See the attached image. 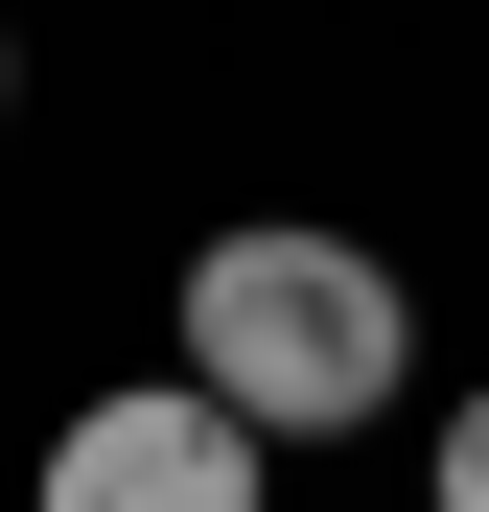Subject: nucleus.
I'll return each mask as SVG.
<instances>
[{
    "label": "nucleus",
    "mask_w": 489,
    "mask_h": 512,
    "mask_svg": "<svg viewBox=\"0 0 489 512\" xmlns=\"http://www.w3.org/2000/svg\"><path fill=\"white\" fill-rule=\"evenodd\" d=\"M0 117H24V47H0Z\"/></svg>",
    "instance_id": "obj_4"
},
{
    "label": "nucleus",
    "mask_w": 489,
    "mask_h": 512,
    "mask_svg": "<svg viewBox=\"0 0 489 512\" xmlns=\"http://www.w3.org/2000/svg\"><path fill=\"white\" fill-rule=\"evenodd\" d=\"M24 512H280V443H257L233 396H187V373H117V396L47 419Z\"/></svg>",
    "instance_id": "obj_2"
},
{
    "label": "nucleus",
    "mask_w": 489,
    "mask_h": 512,
    "mask_svg": "<svg viewBox=\"0 0 489 512\" xmlns=\"http://www.w3.org/2000/svg\"><path fill=\"white\" fill-rule=\"evenodd\" d=\"M187 396H233L257 443H373L396 396H420V303H396V256L373 233H210L187 256Z\"/></svg>",
    "instance_id": "obj_1"
},
{
    "label": "nucleus",
    "mask_w": 489,
    "mask_h": 512,
    "mask_svg": "<svg viewBox=\"0 0 489 512\" xmlns=\"http://www.w3.org/2000/svg\"><path fill=\"white\" fill-rule=\"evenodd\" d=\"M420 489H443V512H489V396H443V443H420Z\"/></svg>",
    "instance_id": "obj_3"
}]
</instances>
